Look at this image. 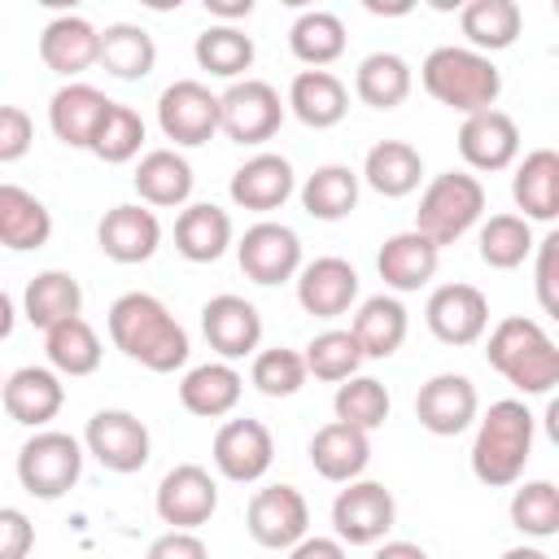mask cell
Instances as JSON below:
<instances>
[{
    "label": "cell",
    "mask_w": 559,
    "mask_h": 559,
    "mask_svg": "<svg viewBox=\"0 0 559 559\" xmlns=\"http://www.w3.org/2000/svg\"><path fill=\"white\" fill-rule=\"evenodd\" d=\"M105 323H109L114 349H122L131 362H140V367H148L157 376L183 367L188 354H192L183 323L153 293H122L109 306V319Z\"/></svg>",
    "instance_id": "6da1fadb"
},
{
    "label": "cell",
    "mask_w": 559,
    "mask_h": 559,
    "mask_svg": "<svg viewBox=\"0 0 559 559\" xmlns=\"http://www.w3.org/2000/svg\"><path fill=\"white\" fill-rule=\"evenodd\" d=\"M533 437H537V419L520 397L493 402L476 424L472 476L480 485H489V489L515 485L524 476V463L533 459Z\"/></svg>",
    "instance_id": "7a4b0ae2"
},
{
    "label": "cell",
    "mask_w": 559,
    "mask_h": 559,
    "mask_svg": "<svg viewBox=\"0 0 559 559\" xmlns=\"http://www.w3.org/2000/svg\"><path fill=\"white\" fill-rule=\"evenodd\" d=\"M419 83L437 105H445L463 118L480 114V109H498V96H502V70L493 66V57L472 52L467 44L432 48L419 66Z\"/></svg>",
    "instance_id": "3957f363"
},
{
    "label": "cell",
    "mask_w": 559,
    "mask_h": 559,
    "mask_svg": "<svg viewBox=\"0 0 559 559\" xmlns=\"http://www.w3.org/2000/svg\"><path fill=\"white\" fill-rule=\"evenodd\" d=\"M485 358L524 397H542L559 384V349L537 319L507 314L502 323H493V332L485 341Z\"/></svg>",
    "instance_id": "277c9868"
},
{
    "label": "cell",
    "mask_w": 559,
    "mask_h": 559,
    "mask_svg": "<svg viewBox=\"0 0 559 559\" xmlns=\"http://www.w3.org/2000/svg\"><path fill=\"white\" fill-rule=\"evenodd\" d=\"M480 214H485V183L467 170H445L428 179L415 210V231L441 249L467 236L480 223Z\"/></svg>",
    "instance_id": "5b68a950"
},
{
    "label": "cell",
    "mask_w": 559,
    "mask_h": 559,
    "mask_svg": "<svg viewBox=\"0 0 559 559\" xmlns=\"http://www.w3.org/2000/svg\"><path fill=\"white\" fill-rule=\"evenodd\" d=\"M83 476V445L70 432L57 428H35V437L22 441L17 450V480L31 498H61L79 485Z\"/></svg>",
    "instance_id": "8992f818"
},
{
    "label": "cell",
    "mask_w": 559,
    "mask_h": 559,
    "mask_svg": "<svg viewBox=\"0 0 559 559\" xmlns=\"http://www.w3.org/2000/svg\"><path fill=\"white\" fill-rule=\"evenodd\" d=\"M284 122V100L266 79H236L218 92V131L236 144H266Z\"/></svg>",
    "instance_id": "52a82bcc"
},
{
    "label": "cell",
    "mask_w": 559,
    "mask_h": 559,
    "mask_svg": "<svg viewBox=\"0 0 559 559\" xmlns=\"http://www.w3.org/2000/svg\"><path fill=\"white\" fill-rule=\"evenodd\" d=\"M83 445H87V454L105 472H118V476L140 472L148 463V454H153V437H148L144 419L131 415V411H122V406L96 411L87 419V428H83Z\"/></svg>",
    "instance_id": "ba28073f"
},
{
    "label": "cell",
    "mask_w": 559,
    "mask_h": 559,
    "mask_svg": "<svg viewBox=\"0 0 559 559\" xmlns=\"http://www.w3.org/2000/svg\"><path fill=\"white\" fill-rule=\"evenodd\" d=\"M393 520H397V502H393V489L380 480L358 476L332 498V528L341 546H376L384 542Z\"/></svg>",
    "instance_id": "9c48e42d"
},
{
    "label": "cell",
    "mask_w": 559,
    "mask_h": 559,
    "mask_svg": "<svg viewBox=\"0 0 559 559\" xmlns=\"http://www.w3.org/2000/svg\"><path fill=\"white\" fill-rule=\"evenodd\" d=\"M157 127H162L166 140H175V148H197V144L214 140V131H218V92H210L197 79H175L157 96Z\"/></svg>",
    "instance_id": "30bf717a"
},
{
    "label": "cell",
    "mask_w": 559,
    "mask_h": 559,
    "mask_svg": "<svg viewBox=\"0 0 559 559\" xmlns=\"http://www.w3.org/2000/svg\"><path fill=\"white\" fill-rule=\"evenodd\" d=\"M236 262H240V271H245L253 284L275 288V284L297 280V271H301V240H297V231H293L288 223L262 218V223H253V227L240 236Z\"/></svg>",
    "instance_id": "8fae6325"
},
{
    "label": "cell",
    "mask_w": 559,
    "mask_h": 559,
    "mask_svg": "<svg viewBox=\"0 0 559 559\" xmlns=\"http://www.w3.org/2000/svg\"><path fill=\"white\" fill-rule=\"evenodd\" d=\"M153 507H157V520L162 524L197 533L218 511V480L201 463H175L162 476V485L153 493Z\"/></svg>",
    "instance_id": "7c38bea8"
},
{
    "label": "cell",
    "mask_w": 559,
    "mask_h": 559,
    "mask_svg": "<svg viewBox=\"0 0 559 559\" xmlns=\"http://www.w3.org/2000/svg\"><path fill=\"white\" fill-rule=\"evenodd\" d=\"M245 528L258 546L266 550H288L306 537L310 528V507L301 498L297 485H266L249 498V511H245Z\"/></svg>",
    "instance_id": "4fadbf2b"
},
{
    "label": "cell",
    "mask_w": 559,
    "mask_h": 559,
    "mask_svg": "<svg viewBox=\"0 0 559 559\" xmlns=\"http://www.w3.org/2000/svg\"><path fill=\"white\" fill-rule=\"evenodd\" d=\"M476 411H480V397L463 371H437L415 393V419L432 437H459L463 428H472Z\"/></svg>",
    "instance_id": "5bb4252c"
},
{
    "label": "cell",
    "mask_w": 559,
    "mask_h": 559,
    "mask_svg": "<svg viewBox=\"0 0 559 559\" xmlns=\"http://www.w3.org/2000/svg\"><path fill=\"white\" fill-rule=\"evenodd\" d=\"M424 319L441 345H476L489 328V297L476 284H441L432 288Z\"/></svg>",
    "instance_id": "9a60e30c"
},
{
    "label": "cell",
    "mask_w": 559,
    "mask_h": 559,
    "mask_svg": "<svg viewBox=\"0 0 559 559\" xmlns=\"http://www.w3.org/2000/svg\"><path fill=\"white\" fill-rule=\"evenodd\" d=\"M201 332L210 341V349L223 362L249 358L262 345V314L253 301H245L240 293H218L201 306Z\"/></svg>",
    "instance_id": "2e32d148"
},
{
    "label": "cell",
    "mask_w": 559,
    "mask_h": 559,
    "mask_svg": "<svg viewBox=\"0 0 559 559\" xmlns=\"http://www.w3.org/2000/svg\"><path fill=\"white\" fill-rule=\"evenodd\" d=\"M275 459V441H271V428L262 419H227L218 432H214V467L218 476L236 480V485H253L266 476Z\"/></svg>",
    "instance_id": "e0dca14e"
},
{
    "label": "cell",
    "mask_w": 559,
    "mask_h": 559,
    "mask_svg": "<svg viewBox=\"0 0 559 559\" xmlns=\"http://www.w3.org/2000/svg\"><path fill=\"white\" fill-rule=\"evenodd\" d=\"M96 245L109 262H122V266H135V262H148L162 245V223L148 205H114L105 210V218L96 223Z\"/></svg>",
    "instance_id": "ac0fdd59"
},
{
    "label": "cell",
    "mask_w": 559,
    "mask_h": 559,
    "mask_svg": "<svg viewBox=\"0 0 559 559\" xmlns=\"http://www.w3.org/2000/svg\"><path fill=\"white\" fill-rule=\"evenodd\" d=\"M520 153V127L502 109L467 114L459 127V157L472 170H507Z\"/></svg>",
    "instance_id": "d6986e66"
},
{
    "label": "cell",
    "mask_w": 559,
    "mask_h": 559,
    "mask_svg": "<svg viewBox=\"0 0 559 559\" xmlns=\"http://www.w3.org/2000/svg\"><path fill=\"white\" fill-rule=\"evenodd\" d=\"M297 301L314 319H336L358 301V271L336 253L314 258L297 271Z\"/></svg>",
    "instance_id": "ffe728a7"
},
{
    "label": "cell",
    "mask_w": 559,
    "mask_h": 559,
    "mask_svg": "<svg viewBox=\"0 0 559 559\" xmlns=\"http://www.w3.org/2000/svg\"><path fill=\"white\" fill-rule=\"evenodd\" d=\"M96 57H100V31L83 13H61L39 31V61L70 83L74 74L92 70Z\"/></svg>",
    "instance_id": "44dd1931"
},
{
    "label": "cell",
    "mask_w": 559,
    "mask_h": 559,
    "mask_svg": "<svg viewBox=\"0 0 559 559\" xmlns=\"http://www.w3.org/2000/svg\"><path fill=\"white\" fill-rule=\"evenodd\" d=\"M297 188V175H293V162L284 153H253L245 166L231 170V201L240 210H258V214H271L280 210Z\"/></svg>",
    "instance_id": "7402d4cb"
},
{
    "label": "cell",
    "mask_w": 559,
    "mask_h": 559,
    "mask_svg": "<svg viewBox=\"0 0 559 559\" xmlns=\"http://www.w3.org/2000/svg\"><path fill=\"white\" fill-rule=\"evenodd\" d=\"M0 402H4V415L13 424L44 428L48 419H57V411L66 402V384L52 367H17L13 376H4Z\"/></svg>",
    "instance_id": "603a6c76"
},
{
    "label": "cell",
    "mask_w": 559,
    "mask_h": 559,
    "mask_svg": "<svg viewBox=\"0 0 559 559\" xmlns=\"http://www.w3.org/2000/svg\"><path fill=\"white\" fill-rule=\"evenodd\" d=\"M306 454H310V467H314L323 480L349 485V480H358V476L367 472V463H371V432H358V428L332 419V424H323V428L310 437Z\"/></svg>",
    "instance_id": "cb8c5ba5"
},
{
    "label": "cell",
    "mask_w": 559,
    "mask_h": 559,
    "mask_svg": "<svg viewBox=\"0 0 559 559\" xmlns=\"http://www.w3.org/2000/svg\"><path fill=\"white\" fill-rule=\"evenodd\" d=\"M441 266V249L432 240H424L415 227L411 231H393L380 253H376V271L393 293H419Z\"/></svg>",
    "instance_id": "d4e9b609"
},
{
    "label": "cell",
    "mask_w": 559,
    "mask_h": 559,
    "mask_svg": "<svg viewBox=\"0 0 559 559\" xmlns=\"http://www.w3.org/2000/svg\"><path fill=\"white\" fill-rule=\"evenodd\" d=\"M284 105L293 109V118L301 127L328 131L349 114V87L332 70H297L293 83H288Z\"/></svg>",
    "instance_id": "484cf974"
},
{
    "label": "cell",
    "mask_w": 559,
    "mask_h": 559,
    "mask_svg": "<svg viewBox=\"0 0 559 559\" xmlns=\"http://www.w3.org/2000/svg\"><path fill=\"white\" fill-rule=\"evenodd\" d=\"M105 109H109V96L100 87H92V83H66L48 100V127H52V135L61 144L87 148L92 135H96V127H100V118H105Z\"/></svg>",
    "instance_id": "4316f807"
},
{
    "label": "cell",
    "mask_w": 559,
    "mask_h": 559,
    "mask_svg": "<svg viewBox=\"0 0 559 559\" xmlns=\"http://www.w3.org/2000/svg\"><path fill=\"white\" fill-rule=\"evenodd\" d=\"M511 197L524 210L520 218L528 223H555L559 218V153L555 148H533L511 175Z\"/></svg>",
    "instance_id": "83f0119b"
},
{
    "label": "cell",
    "mask_w": 559,
    "mask_h": 559,
    "mask_svg": "<svg viewBox=\"0 0 559 559\" xmlns=\"http://www.w3.org/2000/svg\"><path fill=\"white\" fill-rule=\"evenodd\" d=\"M240 393H245V380L223 358L218 362H201V367H192L179 380V406L188 415H197V419H223V415H231L236 402H240Z\"/></svg>",
    "instance_id": "f1b7e54d"
},
{
    "label": "cell",
    "mask_w": 559,
    "mask_h": 559,
    "mask_svg": "<svg viewBox=\"0 0 559 559\" xmlns=\"http://www.w3.org/2000/svg\"><path fill=\"white\" fill-rule=\"evenodd\" d=\"M48 236H52L48 205L22 183H0V245L26 253V249H44Z\"/></svg>",
    "instance_id": "f546056e"
},
{
    "label": "cell",
    "mask_w": 559,
    "mask_h": 559,
    "mask_svg": "<svg viewBox=\"0 0 559 559\" xmlns=\"http://www.w3.org/2000/svg\"><path fill=\"white\" fill-rule=\"evenodd\" d=\"M358 179H362L371 192L397 201V197H411V192L419 188V179H424V157H419V148L406 144V140H380V144L367 148Z\"/></svg>",
    "instance_id": "4dcf8cb0"
},
{
    "label": "cell",
    "mask_w": 559,
    "mask_h": 559,
    "mask_svg": "<svg viewBox=\"0 0 559 559\" xmlns=\"http://www.w3.org/2000/svg\"><path fill=\"white\" fill-rule=\"evenodd\" d=\"M131 183L144 205L175 210V205H188V197H192V166L179 148H153L140 157Z\"/></svg>",
    "instance_id": "1f68e13d"
},
{
    "label": "cell",
    "mask_w": 559,
    "mask_h": 559,
    "mask_svg": "<svg viewBox=\"0 0 559 559\" xmlns=\"http://www.w3.org/2000/svg\"><path fill=\"white\" fill-rule=\"evenodd\" d=\"M231 245V214L214 201H192L175 218V249L188 262H218Z\"/></svg>",
    "instance_id": "d6a6232c"
},
{
    "label": "cell",
    "mask_w": 559,
    "mask_h": 559,
    "mask_svg": "<svg viewBox=\"0 0 559 559\" xmlns=\"http://www.w3.org/2000/svg\"><path fill=\"white\" fill-rule=\"evenodd\" d=\"M406 328H411L406 306L397 297H389V293H376V297H367L358 306V314L349 323V336L358 341L362 358H393L402 349V341H406Z\"/></svg>",
    "instance_id": "836d02e7"
},
{
    "label": "cell",
    "mask_w": 559,
    "mask_h": 559,
    "mask_svg": "<svg viewBox=\"0 0 559 559\" xmlns=\"http://www.w3.org/2000/svg\"><path fill=\"white\" fill-rule=\"evenodd\" d=\"M520 26H524V13L515 0H467L459 9V31L467 35V48L472 52H502L520 39Z\"/></svg>",
    "instance_id": "e575fe53"
},
{
    "label": "cell",
    "mask_w": 559,
    "mask_h": 559,
    "mask_svg": "<svg viewBox=\"0 0 559 559\" xmlns=\"http://www.w3.org/2000/svg\"><path fill=\"white\" fill-rule=\"evenodd\" d=\"M96 66H105L122 83H140L157 66V44H153V35L140 22H109L100 31V57H96Z\"/></svg>",
    "instance_id": "d590c367"
},
{
    "label": "cell",
    "mask_w": 559,
    "mask_h": 559,
    "mask_svg": "<svg viewBox=\"0 0 559 559\" xmlns=\"http://www.w3.org/2000/svg\"><path fill=\"white\" fill-rule=\"evenodd\" d=\"M22 314L39 332H48V328H57L66 319H79L83 314V284L70 271H57V266L52 271H39L26 284V293H22Z\"/></svg>",
    "instance_id": "8d00e7d4"
},
{
    "label": "cell",
    "mask_w": 559,
    "mask_h": 559,
    "mask_svg": "<svg viewBox=\"0 0 559 559\" xmlns=\"http://www.w3.org/2000/svg\"><path fill=\"white\" fill-rule=\"evenodd\" d=\"M358 170L341 166V162H328V166H314L301 183V210L319 223H341L345 214H354L358 205Z\"/></svg>",
    "instance_id": "74e56055"
},
{
    "label": "cell",
    "mask_w": 559,
    "mask_h": 559,
    "mask_svg": "<svg viewBox=\"0 0 559 559\" xmlns=\"http://www.w3.org/2000/svg\"><path fill=\"white\" fill-rule=\"evenodd\" d=\"M411 87H415V74L397 52H371L354 70V96L371 109H397L411 96Z\"/></svg>",
    "instance_id": "f35d334b"
},
{
    "label": "cell",
    "mask_w": 559,
    "mask_h": 559,
    "mask_svg": "<svg viewBox=\"0 0 559 559\" xmlns=\"http://www.w3.org/2000/svg\"><path fill=\"white\" fill-rule=\"evenodd\" d=\"M44 354H48V362H52L57 376H92L100 367V354L105 349H100L96 328L79 314V319H66V323H57V328L44 332Z\"/></svg>",
    "instance_id": "ab89813d"
},
{
    "label": "cell",
    "mask_w": 559,
    "mask_h": 559,
    "mask_svg": "<svg viewBox=\"0 0 559 559\" xmlns=\"http://www.w3.org/2000/svg\"><path fill=\"white\" fill-rule=\"evenodd\" d=\"M192 57L205 74L214 79H245V70L253 66V39L240 31V26H223V22H210L197 44H192Z\"/></svg>",
    "instance_id": "60d3db41"
},
{
    "label": "cell",
    "mask_w": 559,
    "mask_h": 559,
    "mask_svg": "<svg viewBox=\"0 0 559 559\" xmlns=\"http://www.w3.org/2000/svg\"><path fill=\"white\" fill-rule=\"evenodd\" d=\"M288 48L310 70H323V66H332L345 52V22L336 13H328V9H306L288 26Z\"/></svg>",
    "instance_id": "b9f144b4"
},
{
    "label": "cell",
    "mask_w": 559,
    "mask_h": 559,
    "mask_svg": "<svg viewBox=\"0 0 559 559\" xmlns=\"http://www.w3.org/2000/svg\"><path fill=\"white\" fill-rule=\"evenodd\" d=\"M533 223L520 214H489L480 223V262L493 271H515L533 253Z\"/></svg>",
    "instance_id": "7bdbcfd3"
},
{
    "label": "cell",
    "mask_w": 559,
    "mask_h": 559,
    "mask_svg": "<svg viewBox=\"0 0 559 559\" xmlns=\"http://www.w3.org/2000/svg\"><path fill=\"white\" fill-rule=\"evenodd\" d=\"M389 389L376 380V376H349L336 384L332 393V411L341 424L358 428V432H376L384 419H389Z\"/></svg>",
    "instance_id": "ee69618b"
},
{
    "label": "cell",
    "mask_w": 559,
    "mask_h": 559,
    "mask_svg": "<svg viewBox=\"0 0 559 559\" xmlns=\"http://www.w3.org/2000/svg\"><path fill=\"white\" fill-rule=\"evenodd\" d=\"M301 362H306V376L328 380V384H341V380L358 376V367H362V349H358V341L349 336V328H328V332L310 336Z\"/></svg>",
    "instance_id": "f6af8a7d"
},
{
    "label": "cell",
    "mask_w": 559,
    "mask_h": 559,
    "mask_svg": "<svg viewBox=\"0 0 559 559\" xmlns=\"http://www.w3.org/2000/svg\"><path fill=\"white\" fill-rule=\"evenodd\" d=\"M140 144H144V118L131 105L109 100V109H105V118H100L87 153L100 157V162H109V166H122V162H131L140 153Z\"/></svg>",
    "instance_id": "bcb514c9"
},
{
    "label": "cell",
    "mask_w": 559,
    "mask_h": 559,
    "mask_svg": "<svg viewBox=\"0 0 559 559\" xmlns=\"http://www.w3.org/2000/svg\"><path fill=\"white\" fill-rule=\"evenodd\" d=\"M511 524L524 533V537H555L559 533V489L555 480H524L515 493H511Z\"/></svg>",
    "instance_id": "7dc6e473"
},
{
    "label": "cell",
    "mask_w": 559,
    "mask_h": 559,
    "mask_svg": "<svg viewBox=\"0 0 559 559\" xmlns=\"http://www.w3.org/2000/svg\"><path fill=\"white\" fill-rule=\"evenodd\" d=\"M249 380H253V389L266 393V397H293V393L306 384V362H301L297 349L271 345V349H258V354H253Z\"/></svg>",
    "instance_id": "c3c4849f"
},
{
    "label": "cell",
    "mask_w": 559,
    "mask_h": 559,
    "mask_svg": "<svg viewBox=\"0 0 559 559\" xmlns=\"http://www.w3.org/2000/svg\"><path fill=\"white\" fill-rule=\"evenodd\" d=\"M537 266H533V288H537V306L542 314H559V236H542L537 245Z\"/></svg>",
    "instance_id": "681fc988"
},
{
    "label": "cell",
    "mask_w": 559,
    "mask_h": 559,
    "mask_svg": "<svg viewBox=\"0 0 559 559\" xmlns=\"http://www.w3.org/2000/svg\"><path fill=\"white\" fill-rule=\"evenodd\" d=\"M35 144V122L22 105H0V166L22 162Z\"/></svg>",
    "instance_id": "f907efd6"
},
{
    "label": "cell",
    "mask_w": 559,
    "mask_h": 559,
    "mask_svg": "<svg viewBox=\"0 0 559 559\" xmlns=\"http://www.w3.org/2000/svg\"><path fill=\"white\" fill-rule=\"evenodd\" d=\"M35 546V524L17 507H0V559H26Z\"/></svg>",
    "instance_id": "816d5d0a"
},
{
    "label": "cell",
    "mask_w": 559,
    "mask_h": 559,
    "mask_svg": "<svg viewBox=\"0 0 559 559\" xmlns=\"http://www.w3.org/2000/svg\"><path fill=\"white\" fill-rule=\"evenodd\" d=\"M144 559H210V550H205V542H201L197 533H188V528H166L162 537L148 542Z\"/></svg>",
    "instance_id": "f5cc1de1"
},
{
    "label": "cell",
    "mask_w": 559,
    "mask_h": 559,
    "mask_svg": "<svg viewBox=\"0 0 559 559\" xmlns=\"http://www.w3.org/2000/svg\"><path fill=\"white\" fill-rule=\"evenodd\" d=\"M288 559H349V555H345V546L336 537H319V533L310 537L306 533L297 546H288Z\"/></svg>",
    "instance_id": "db71d44e"
},
{
    "label": "cell",
    "mask_w": 559,
    "mask_h": 559,
    "mask_svg": "<svg viewBox=\"0 0 559 559\" xmlns=\"http://www.w3.org/2000/svg\"><path fill=\"white\" fill-rule=\"evenodd\" d=\"M205 13H210V17H218L223 26H236L240 17H249V13H253V0H205Z\"/></svg>",
    "instance_id": "11a10c76"
},
{
    "label": "cell",
    "mask_w": 559,
    "mask_h": 559,
    "mask_svg": "<svg viewBox=\"0 0 559 559\" xmlns=\"http://www.w3.org/2000/svg\"><path fill=\"white\" fill-rule=\"evenodd\" d=\"M371 559H428V550H424L419 542H402V537H397V542H380Z\"/></svg>",
    "instance_id": "9f6ffc18"
},
{
    "label": "cell",
    "mask_w": 559,
    "mask_h": 559,
    "mask_svg": "<svg viewBox=\"0 0 559 559\" xmlns=\"http://www.w3.org/2000/svg\"><path fill=\"white\" fill-rule=\"evenodd\" d=\"M13 323H17V310H13V297L0 288V341L13 332Z\"/></svg>",
    "instance_id": "6f0895ef"
},
{
    "label": "cell",
    "mask_w": 559,
    "mask_h": 559,
    "mask_svg": "<svg viewBox=\"0 0 559 559\" xmlns=\"http://www.w3.org/2000/svg\"><path fill=\"white\" fill-rule=\"evenodd\" d=\"M498 559H550V555L537 550V546H511V550H502Z\"/></svg>",
    "instance_id": "680465c9"
},
{
    "label": "cell",
    "mask_w": 559,
    "mask_h": 559,
    "mask_svg": "<svg viewBox=\"0 0 559 559\" xmlns=\"http://www.w3.org/2000/svg\"><path fill=\"white\" fill-rule=\"evenodd\" d=\"M0 384H4V376H0Z\"/></svg>",
    "instance_id": "91938a15"
}]
</instances>
